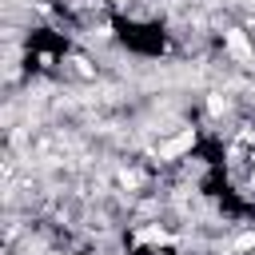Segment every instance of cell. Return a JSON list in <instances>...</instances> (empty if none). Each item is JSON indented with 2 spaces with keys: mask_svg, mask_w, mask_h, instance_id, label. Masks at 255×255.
<instances>
[{
  "mask_svg": "<svg viewBox=\"0 0 255 255\" xmlns=\"http://www.w3.org/2000/svg\"><path fill=\"white\" fill-rule=\"evenodd\" d=\"M191 147H195V131L183 128L179 135H171L167 143H159V159H175V155H183V151H191Z\"/></svg>",
  "mask_w": 255,
  "mask_h": 255,
  "instance_id": "6da1fadb",
  "label": "cell"
},
{
  "mask_svg": "<svg viewBox=\"0 0 255 255\" xmlns=\"http://www.w3.org/2000/svg\"><path fill=\"white\" fill-rule=\"evenodd\" d=\"M227 48H231V56H235V60H243V64L255 56V52H251V40H247L243 32H235V28L227 32Z\"/></svg>",
  "mask_w": 255,
  "mask_h": 255,
  "instance_id": "7a4b0ae2",
  "label": "cell"
},
{
  "mask_svg": "<svg viewBox=\"0 0 255 255\" xmlns=\"http://www.w3.org/2000/svg\"><path fill=\"white\" fill-rule=\"evenodd\" d=\"M207 112H211V116H223V112H227V100H223L219 92H215V96H207Z\"/></svg>",
  "mask_w": 255,
  "mask_h": 255,
  "instance_id": "3957f363",
  "label": "cell"
},
{
  "mask_svg": "<svg viewBox=\"0 0 255 255\" xmlns=\"http://www.w3.org/2000/svg\"><path fill=\"white\" fill-rule=\"evenodd\" d=\"M139 239H147V243H163V239H167V235H163V231H159V227H147V231H143V235H139Z\"/></svg>",
  "mask_w": 255,
  "mask_h": 255,
  "instance_id": "277c9868",
  "label": "cell"
},
{
  "mask_svg": "<svg viewBox=\"0 0 255 255\" xmlns=\"http://www.w3.org/2000/svg\"><path fill=\"white\" fill-rule=\"evenodd\" d=\"M235 247H239V251H247V247H255V235H239V239H235Z\"/></svg>",
  "mask_w": 255,
  "mask_h": 255,
  "instance_id": "5b68a950",
  "label": "cell"
}]
</instances>
